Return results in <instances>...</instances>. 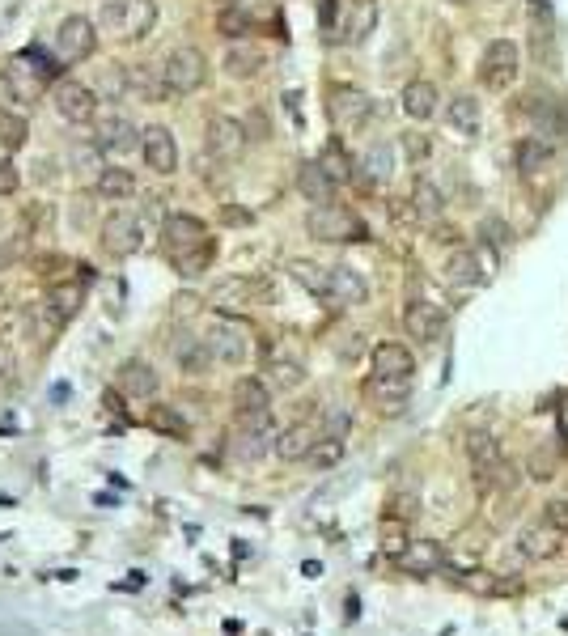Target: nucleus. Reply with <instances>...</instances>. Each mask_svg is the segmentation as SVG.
<instances>
[{
	"label": "nucleus",
	"mask_w": 568,
	"mask_h": 636,
	"mask_svg": "<svg viewBox=\"0 0 568 636\" xmlns=\"http://www.w3.org/2000/svg\"><path fill=\"white\" fill-rule=\"evenodd\" d=\"M318 162H323L327 170H331V179L340 183V179H348V162H344V153H340V145H331V149H323V157H318Z\"/></svg>",
	"instance_id": "obj_53"
},
{
	"label": "nucleus",
	"mask_w": 568,
	"mask_h": 636,
	"mask_svg": "<svg viewBox=\"0 0 568 636\" xmlns=\"http://www.w3.org/2000/svg\"><path fill=\"white\" fill-rule=\"evenodd\" d=\"M539 522H547V526L560 530V535L568 539V501H564V497L547 501V505H543V514H539Z\"/></svg>",
	"instance_id": "obj_48"
},
{
	"label": "nucleus",
	"mask_w": 568,
	"mask_h": 636,
	"mask_svg": "<svg viewBox=\"0 0 568 636\" xmlns=\"http://www.w3.org/2000/svg\"><path fill=\"white\" fill-rule=\"evenodd\" d=\"M306 382V365L293 352H272L268 361V386L272 391H297V386Z\"/></svg>",
	"instance_id": "obj_29"
},
{
	"label": "nucleus",
	"mask_w": 568,
	"mask_h": 636,
	"mask_svg": "<svg viewBox=\"0 0 568 636\" xmlns=\"http://www.w3.org/2000/svg\"><path fill=\"white\" fill-rule=\"evenodd\" d=\"M399 102H403V115L416 119V123H429V119H437V111H441V94H437L433 81H407L403 94H399Z\"/></svg>",
	"instance_id": "obj_22"
},
{
	"label": "nucleus",
	"mask_w": 568,
	"mask_h": 636,
	"mask_svg": "<svg viewBox=\"0 0 568 636\" xmlns=\"http://www.w3.org/2000/svg\"><path fill=\"white\" fill-rule=\"evenodd\" d=\"M479 234H484V246H488V251H505V246H509V225H505V221H496V217H488L484 225H479Z\"/></svg>",
	"instance_id": "obj_49"
},
{
	"label": "nucleus",
	"mask_w": 568,
	"mask_h": 636,
	"mask_svg": "<svg viewBox=\"0 0 568 636\" xmlns=\"http://www.w3.org/2000/svg\"><path fill=\"white\" fill-rule=\"evenodd\" d=\"M145 420H149V429L166 433V437H183L187 433V420L179 416V408H170V403H153V408L145 412Z\"/></svg>",
	"instance_id": "obj_42"
},
{
	"label": "nucleus",
	"mask_w": 568,
	"mask_h": 636,
	"mask_svg": "<svg viewBox=\"0 0 568 636\" xmlns=\"http://www.w3.org/2000/svg\"><path fill=\"white\" fill-rule=\"evenodd\" d=\"M162 81H166V90L170 94H195V90H204V81H208V56L200 47H174L166 51V60H162Z\"/></svg>",
	"instance_id": "obj_3"
},
{
	"label": "nucleus",
	"mask_w": 568,
	"mask_h": 636,
	"mask_svg": "<svg viewBox=\"0 0 568 636\" xmlns=\"http://www.w3.org/2000/svg\"><path fill=\"white\" fill-rule=\"evenodd\" d=\"M77 306H81V289H77V285H56V289H47L43 310L56 318V323H68V318L77 314Z\"/></svg>",
	"instance_id": "obj_40"
},
{
	"label": "nucleus",
	"mask_w": 568,
	"mask_h": 636,
	"mask_svg": "<svg viewBox=\"0 0 568 636\" xmlns=\"http://www.w3.org/2000/svg\"><path fill=\"white\" fill-rule=\"evenodd\" d=\"M297 191L306 196L310 204H331L335 196V179H331V170L323 162H306L297 170Z\"/></svg>",
	"instance_id": "obj_27"
},
{
	"label": "nucleus",
	"mask_w": 568,
	"mask_h": 636,
	"mask_svg": "<svg viewBox=\"0 0 568 636\" xmlns=\"http://www.w3.org/2000/svg\"><path fill=\"white\" fill-rule=\"evenodd\" d=\"M217 30L229 34V39H242V34H251V13H242V9H225L217 17Z\"/></svg>",
	"instance_id": "obj_47"
},
{
	"label": "nucleus",
	"mask_w": 568,
	"mask_h": 636,
	"mask_svg": "<svg viewBox=\"0 0 568 636\" xmlns=\"http://www.w3.org/2000/svg\"><path fill=\"white\" fill-rule=\"evenodd\" d=\"M242 429L234 437V454L242 458V463H259L268 450H276V424H272V412L268 416H251V420H238Z\"/></svg>",
	"instance_id": "obj_10"
},
{
	"label": "nucleus",
	"mask_w": 568,
	"mask_h": 636,
	"mask_svg": "<svg viewBox=\"0 0 568 636\" xmlns=\"http://www.w3.org/2000/svg\"><path fill=\"white\" fill-rule=\"evenodd\" d=\"M51 106H56V115L64 123H90L98 115V90L77 77H64L51 85Z\"/></svg>",
	"instance_id": "obj_5"
},
{
	"label": "nucleus",
	"mask_w": 568,
	"mask_h": 636,
	"mask_svg": "<svg viewBox=\"0 0 568 636\" xmlns=\"http://www.w3.org/2000/svg\"><path fill=\"white\" fill-rule=\"evenodd\" d=\"M399 145H403V157H407V162H424V157H433V140L424 136V132H403V136H399Z\"/></svg>",
	"instance_id": "obj_45"
},
{
	"label": "nucleus",
	"mask_w": 568,
	"mask_h": 636,
	"mask_svg": "<svg viewBox=\"0 0 568 636\" xmlns=\"http://www.w3.org/2000/svg\"><path fill=\"white\" fill-rule=\"evenodd\" d=\"M390 509H395L399 518H416V509H420V492H416V484L399 488L395 497H390Z\"/></svg>",
	"instance_id": "obj_50"
},
{
	"label": "nucleus",
	"mask_w": 568,
	"mask_h": 636,
	"mask_svg": "<svg viewBox=\"0 0 568 636\" xmlns=\"http://www.w3.org/2000/svg\"><path fill=\"white\" fill-rule=\"evenodd\" d=\"M17 187H22V174H17L13 162H0V196H17Z\"/></svg>",
	"instance_id": "obj_54"
},
{
	"label": "nucleus",
	"mask_w": 568,
	"mask_h": 636,
	"mask_svg": "<svg viewBox=\"0 0 568 636\" xmlns=\"http://www.w3.org/2000/svg\"><path fill=\"white\" fill-rule=\"evenodd\" d=\"M463 586H467V590H475V594H496L492 573H467V577H463Z\"/></svg>",
	"instance_id": "obj_55"
},
{
	"label": "nucleus",
	"mask_w": 568,
	"mask_h": 636,
	"mask_svg": "<svg viewBox=\"0 0 568 636\" xmlns=\"http://www.w3.org/2000/svg\"><path fill=\"white\" fill-rule=\"evenodd\" d=\"M289 272H293L297 285H306L314 297H327V268H314V263H306V259H293Z\"/></svg>",
	"instance_id": "obj_44"
},
{
	"label": "nucleus",
	"mask_w": 568,
	"mask_h": 636,
	"mask_svg": "<svg viewBox=\"0 0 568 636\" xmlns=\"http://www.w3.org/2000/svg\"><path fill=\"white\" fill-rule=\"evenodd\" d=\"M212 255H217V242H204L200 251H191V255L179 259V272H183V276H200V272H208Z\"/></svg>",
	"instance_id": "obj_46"
},
{
	"label": "nucleus",
	"mask_w": 568,
	"mask_h": 636,
	"mask_svg": "<svg viewBox=\"0 0 568 636\" xmlns=\"http://www.w3.org/2000/svg\"><path fill=\"white\" fill-rule=\"evenodd\" d=\"M34 179H39V183L56 179V162H47V157H39V162H34Z\"/></svg>",
	"instance_id": "obj_56"
},
{
	"label": "nucleus",
	"mask_w": 568,
	"mask_h": 636,
	"mask_svg": "<svg viewBox=\"0 0 568 636\" xmlns=\"http://www.w3.org/2000/svg\"><path fill=\"white\" fill-rule=\"evenodd\" d=\"M365 297H369V285L357 268H348V263L327 268V302L331 306H361Z\"/></svg>",
	"instance_id": "obj_16"
},
{
	"label": "nucleus",
	"mask_w": 568,
	"mask_h": 636,
	"mask_svg": "<svg viewBox=\"0 0 568 636\" xmlns=\"http://www.w3.org/2000/svg\"><path fill=\"white\" fill-rule=\"evenodd\" d=\"M98 26L123 43H140L157 26V0H102Z\"/></svg>",
	"instance_id": "obj_1"
},
{
	"label": "nucleus",
	"mask_w": 568,
	"mask_h": 636,
	"mask_svg": "<svg viewBox=\"0 0 568 636\" xmlns=\"http://www.w3.org/2000/svg\"><path fill=\"white\" fill-rule=\"evenodd\" d=\"M348 424H352V412H348V408H331V412L323 416V437H335V441H344Z\"/></svg>",
	"instance_id": "obj_51"
},
{
	"label": "nucleus",
	"mask_w": 568,
	"mask_h": 636,
	"mask_svg": "<svg viewBox=\"0 0 568 636\" xmlns=\"http://www.w3.org/2000/svg\"><path fill=\"white\" fill-rule=\"evenodd\" d=\"M378 22V5L374 0H352V17H348V43H361Z\"/></svg>",
	"instance_id": "obj_43"
},
{
	"label": "nucleus",
	"mask_w": 568,
	"mask_h": 636,
	"mask_svg": "<svg viewBox=\"0 0 568 636\" xmlns=\"http://www.w3.org/2000/svg\"><path fill=\"white\" fill-rule=\"evenodd\" d=\"M446 280L454 289H479L488 280V263L479 251H454L446 263Z\"/></svg>",
	"instance_id": "obj_25"
},
{
	"label": "nucleus",
	"mask_w": 568,
	"mask_h": 636,
	"mask_svg": "<svg viewBox=\"0 0 568 636\" xmlns=\"http://www.w3.org/2000/svg\"><path fill=\"white\" fill-rule=\"evenodd\" d=\"M26 140H30V123L26 115H13V111H0V149H26Z\"/></svg>",
	"instance_id": "obj_41"
},
{
	"label": "nucleus",
	"mask_w": 568,
	"mask_h": 636,
	"mask_svg": "<svg viewBox=\"0 0 568 636\" xmlns=\"http://www.w3.org/2000/svg\"><path fill=\"white\" fill-rule=\"evenodd\" d=\"M467 463H471V475H475V488L492 492L496 471H501V446H496L492 433H471L467 437Z\"/></svg>",
	"instance_id": "obj_12"
},
{
	"label": "nucleus",
	"mask_w": 568,
	"mask_h": 636,
	"mask_svg": "<svg viewBox=\"0 0 568 636\" xmlns=\"http://www.w3.org/2000/svg\"><path fill=\"white\" fill-rule=\"evenodd\" d=\"M369 399L378 403L382 412H403V403H407V395H412V382H399V378H369Z\"/></svg>",
	"instance_id": "obj_32"
},
{
	"label": "nucleus",
	"mask_w": 568,
	"mask_h": 636,
	"mask_svg": "<svg viewBox=\"0 0 568 636\" xmlns=\"http://www.w3.org/2000/svg\"><path fill=\"white\" fill-rule=\"evenodd\" d=\"M327 115L335 128H361L369 119V98L361 90H352V85H335L327 94Z\"/></svg>",
	"instance_id": "obj_15"
},
{
	"label": "nucleus",
	"mask_w": 568,
	"mask_h": 636,
	"mask_svg": "<svg viewBox=\"0 0 568 636\" xmlns=\"http://www.w3.org/2000/svg\"><path fill=\"white\" fill-rule=\"evenodd\" d=\"M204 344L212 352V361L221 365H242L246 352H251V335H246L242 323H234V318H212V327L204 335Z\"/></svg>",
	"instance_id": "obj_7"
},
{
	"label": "nucleus",
	"mask_w": 568,
	"mask_h": 636,
	"mask_svg": "<svg viewBox=\"0 0 568 636\" xmlns=\"http://www.w3.org/2000/svg\"><path fill=\"white\" fill-rule=\"evenodd\" d=\"M560 547H564V535L552 530L547 522H530V526H522V535H518V556L522 560H552Z\"/></svg>",
	"instance_id": "obj_21"
},
{
	"label": "nucleus",
	"mask_w": 568,
	"mask_h": 636,
	"mask_svg": "<svg viewBox=\"0 0 568 636\" xmlns=\"http://www.w3.org/2000/svg\"><path fill=\"white\" fill-rule=\"evenodd\" d=\"M306 229L318 242H361L365 238V225L340 204H314V212L306 217Z\"/></svg>",
	"instance_id": "obj_4"
},
{
	"label": "nucleus",
	"mask_w": 568,
	"mask_h": 636,
	"mask_svg": "<svg viewBox=\"0 0 568 636\" xmlns=\"http://www.w3.org/2000/svg\"><path fill=\"white\" fill-rule=\"evenodd\" d=\"M556 471H560V450L556 446H535L530 450V458H526V475L535 484H547V480H556Z\"/></svg>",
	"instance_id": "obj_39"
},
{
	"label": "nucleus",
	"mask_w": 568,
	"mask_h": 636,
	"mask_svg": "<svg viewBox=\"0 0 568 636\" xmlns=\"http://www.w3.org/2000/svg\"><path fill=\"white\" fill-rule=\"evenodd\" d=\"M174 361H179L183 374H204L212 365V352L204 340H195V335H179V340H174Z\"/></svg>",
	"instance_id": "obj_36"
},
{
	"label": "nucleus",
	"mask_w": 568,
	"mask_h": 636,
	"mask_svg": "<svg viewBox=\"0 0 568 636\" xmlns=\"http://www.w3.org/2000/svg\"><path fill=\"white\" fill-rule=\"evenodd\" d=\"M98 196L102 200H128V196H136V174L132 170H123V166H102V174H98Z\"/></svg>",
	"instance_id": "obj_34"
},
{
	"label": "nucleus",
	"mask_w": 568,
	"mask_h": 636,
	"mask_svg": "<svg viewBox=\"0 0 568 636\" xmlns=\"http://www.w3.org/2000/svg\"><path fill=\"white\" fill-rule=\"evenodd\" d=\"M234 403H238V420L268 416V412H272V403H268V386H263V382H255V378H242V382H238Z\"/></svg>",
	"instance_id": "obj_33"
},
{
	"label": "nucleus",
	"mask_w": 568,
	"mask_h": 636,
	"mask_svg": "<svg viewBox=\"0 0 568 636\" xmlns=\"http://www.w3.org/2000/svg\"><path fill=\"white\" fill-rule=\"evenodd\" d=\"M140 246H145V225H140V217H132V212H111V217L102 221V251L106 255L128 259Z\"/></svg>",
	"instance_id": "obj_9"
},
{
	"label": "nucleus",
	"mask_w": 568,
	"mask_h": 636,
	"mask_svg": "<svg viewBox=\"0 0 568 636\" xmlns=\"http://www.w3.org/2000/svg\"><path fill=\"white\" fill-rule=\"evenodd\" d=\"M255 297H259V285L255 280H246V276H225L212 285L208 293V302L225 310V314H234V310H246V306H255Z\"/></svg>",
	"instance_id": "obj_20"
},
{
	"label": "nucleus",
	"mask_w": 568,
	"mask_h": 636,
	"mask_svg": "<svg viewBox=\"0 0 568 636\" xmlns=\"http://www.w3.org/2000/svg\"><path fill=\"white\" fill-rule=\"evenodd\" d=\"M94 51H98V26L85 13H68L56 26V56L64 64H77V60H90Z\"/></svg>",
	"instance_id": "obj_6"
},
{
	"label": "nucleus",
	"mask_w": 568,
	"mask_h": 636,
	"mask_svg": "<svg viewBox=\"0 0 568 636\" xmlns=\"http://www.w3.org/2000/svg\"><path fill=\"white\" fill-rule=\"evenodd\" d=\"M357 170L369 183H386L390 174H395V145H390V140H369V145L361 149Z\"/></svg>",
	"instance_id": "obj_26"
},
{
	"label": "nucleus",
	"mask_w": 568,
	"mask_h": 636,
	"mask_svg": "<svg viewBox=\"0 0 568 636\" xmlns=\"http://www.w3.org/2000/svg\"><path fill=\"white\" fill-rule=\"evenodd\" d=\"M128 90H136V94H145V98H170V90H166V81H162V64L157 68H149V64H136V68H128Z\"/></svg>",
	"instance_id": "obj_38"
},
{
	"label": "nucleus",
	"mask_w": 568,
	"mask_h": 636,
	"mask_svg": "<svg viewBox=\"0 0 568 636\" xmlns=\"http://www.w3.org/2000/svg\"><path fill=\"white\" fill-rule=\"evenodd\" d=\"M204 242H212V238H208V225L200 217H191V212H174V217H166L162 246H166V255L174 263H179L183 255H191V251H200Z\"/></svg>",
	"instance_id": "obj_8"
},
{
	"label": "nucleus",
	"mask_w": 568,
	"mask_h": 636,
	"mask_svg": "<svg viewBox=\"0 0 568 636\" xmlns=\"http://www.w3.org/2000/svg\"><path fill=\"white\" fill-rule=\"evenodd\" d=\"M552 162H556V145L552 140H543V136H522L518 145H513V166H518L526 179H535V174H547L552 170Z\"/></svg>",
	"instance_id": "obj_19"
},
{
	"label": "nucleus",
	"mask_w": 568,
	"mask_h": 636,
	"mask_svg": "<svg viewBox=\"0 0 568 636\" xmlns=\"http://www.w3.org/2000/svg\"><path fill=\"white\" fill-rule=\"evenodd\" d=\"M395 560H399V569H403V573H412V577H429V573H437L441 564H446V552H441V543L420 539V543H407Z\"/></svg>",
	"instance_id": "obj_23"
},
{
	"label": "nucleus",
	"mask_w": 568,
	"mask_h": 636,
	"mask_svg": "<svg viewBox=\"0 0 568 636\" xmlns=\"http://www.w3.org/2000/svg\"><path fill=\"white\" fill-rule=\"evenodd\" d=\"M403 327H407V335H412V340L437 344L441 335H446V314H441V306H433V302H407Z\"/></svg>",
	"instance_id": "obj_17"
},
{
	"label": "nucleus",
	"mask_w": 568,
	"mask_h": 636,
	"mask_svg": "<svg viewBox=\"0 0 568 636\" xmlns=\"http://www.w3.org/2000/svg\"><path fill=\"white\" fill-rule=\"evenodd\" d=\"M522 77V51L513 39H492L479 56V85L488 94H505L513 81Z\"/></svg>",
	"instance_id": "obj_2"
},
{
	"label": "nucleus",
	"mask_w": 568,
	"mask_h": 636,
	"mask_svg": "<svg viewBox=\"0 0 568 636\" xmlns=\"http://www.w3.org/2000/svg\"><path fill=\"white\" fill-rule=\"evenodd\" d=\"M318 441H323V424L297 420V424H289V429L276 437V454L284 458V463H301V458H310V454H314Z\"/></svg>",
	"instance_id": "obj_18"
},
{
	"label": "nucleus",
	"mask_w": 568,
	"mask_h": 636,
	"mask_svg": "<svg viewBox=\"0 0 568 636\" xmlns=\"http://www.w3.org/2000/svg\"><path fill=\"white\" fill-rule=\"evenodd\" d=\"M446 5H475V0H446Z\"/></svg>",
	"instance_id": "obj_58"
},
{
	"label": "nucleus",
	"mask_w": 568,
	"mask_h": 636,
	"mask_svg": "<svg viewBox=\"0 0 568 636\" xmlns=\"http://www.w3.org/2000/svg\"><path fill=\"white\" fill-rule=\"evenodd\" d=\"M556 429H560V441L568 446V403H564V408H560V416H556Z\"/></svg>",
	"instance_id": "obj_57"
},
{
	"label": "nucleus",
	"mask_w": 568,
	"mask_h": 636,
	"mask_svg": "<svg viewBox=\"0 0 568 636\" xmlns=\"http://www.w3.org/2000/svg\"><path fill=\"white\" fill-rule=\"evenodd\" d=\"M140 153H145V166L153 174H174V170H179V145H174L170 128H162V123L140 132Z\"/></svg>",
	"instance_id": "obj_13"
},
{
	"label": "nucleus",
	"mask_w": 568,
	"mask_h": 636,
	"mask_svg": "<svg viewBox=\"0 0 568 636\" xmlns=\"http://www.w3.org/2000/svg\"><path fill=\"white\" fill-rule=\"evenodd\" d=\"M94 145L102 153L123 157V153H132L140 145V132H136V123L128 115H106V119L94 123Z\"/></svg>",
	"instance_id": "obj_14"
},
{
	"label": "nucleus",
	"mask_w": 568,
	"mask_h": 636,
	"mask_svg": "<svg viewBox=\"0 0 568 636\" xmlns=\"http://www.w3.org/2000/svg\"><path fill=\"white\" fill-rule=\"evenodd\" d=\"M479 102H475V94H454L450 98V106H446V123L454 132H463V136H475L479 132Z\"/></svg>",
	"instance_id": "obj_35"
},
{
	"label": "nucleus",
	"mask_w": 568,
	"mask_h": 636,
	"mask_svg": "<svg viewBox=\"0 0 568 636\" xmlns=\"http://www.w3.org/2000/svg\"><path fill=\"white\" fill-rule=\"evenodd\" d=\"M119 386L128 395H136V399H149V395H157V374H153V365L149 361H140V357H128L119 365Z\"/></svg>",
	"instance_id": "obj_31"
},
{
	"label": "nucleus",
	"mask_w": 568,
	"mask_h": 636,
	"mask_svg": "<svg viewBox=\"0 0 568 636\" xmlns=\"http://www.w3.org/2000/svg\"><path fill=\"white\" fill-rule=\"evenodd\" d=\"M526 22H530V26H556L552 0H526Z\"/></svg>",
	"instance_id": "obj_52"
},
{
	"label": "nucleus",
	"mask_w": 568,
	"mask_h": 636,
	"mask_svg": "<svg viewBox=\"0 0 568 636\" xmlns=\"http://www.w3.org/2000/svg\"><path fill=\"white\" fill-rule=\"evenodd\" d=\"M263 64H268V56H263V47H255V43H234V47H229L225 56H221V68H225V73L234 77V81L255 77Z\"/></svg>",
	"instance_id": "obj_28"
},
{
	"label": "nucleus",
	"mask_w": 568,
	"mask_h": 636,
	"mask_svg": "<svg viewBox=\"0 0 568 636\" xmlns=\"http://www.w3.org/2000/svg\"><path fill=\"white\" fill-rule=\"evenodd\" d=\"M246 140H251L246 128L229 115H212L208 128H204V145H208V153H217V162H234V157H242Z\"/></svg>",
	"instance_id": "obj_11"
},
{
	"label": "nucleus",
	"mask_w": 568,
	"mask_h": 636,
	"mask_svg": "<svg viewBox=\"0 0 568 636\" xmlns=\"http://www.w3.org/2000/svg\"><path fill=\"white\" fill-rule=\"evenodd\" d=\"M530 64L543 68V73H556V68H560L556 26H530Z\"/></svg>",
	"instance_id": "obj_30"
},
{
	"label": "nucleus",
	"mask_w": 568,
	"mask_h": 636,
	"mask_svg": "<svg viewBox=\"0 0 568 636\" xmlns=\"http://www.w3.org/2000/svg\"><path fill=\"white\" fill-rule=\"evenodd\" d=\"M412 208L420 221H437L441 212H446V196H441V187L433 179H416L412 187Z\"/></svg>",
	"instance_id": "obj_37"
},
{
	"label": "nucleus",
	"mask_w": 568,
	"mask_h": 636,
	"mask_svg": "<svg viewBox=\"0 0 568 636\" xmlns=\"http://www.w3.org/2000/svg\"><path fill=\"white\" fill-rule=\"evenodd\" d=\"M374 374H378V378L412 382V374H416V357H412V352H407L403 344L386 340V344H378V348H374Z\"/></svg>",
	"instance_id": "obj_24"
}]
</instances>
